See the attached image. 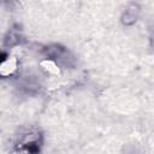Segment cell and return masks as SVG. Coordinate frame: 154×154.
<instances>
[{"mask_svg":"<svg viewBox=\"0 0 154 154\" xmlns=\"http://www.w3.org/2000/svg\"><path fill=\"white\" fill-rule=\"evenodd\" d=\"M6 59H7V54H6V53H0V66H1V64H2Z\"/></svg>","mask_w":154,"mask_h":154,"instance_id":"1","label":"cell"}]
</instances>
